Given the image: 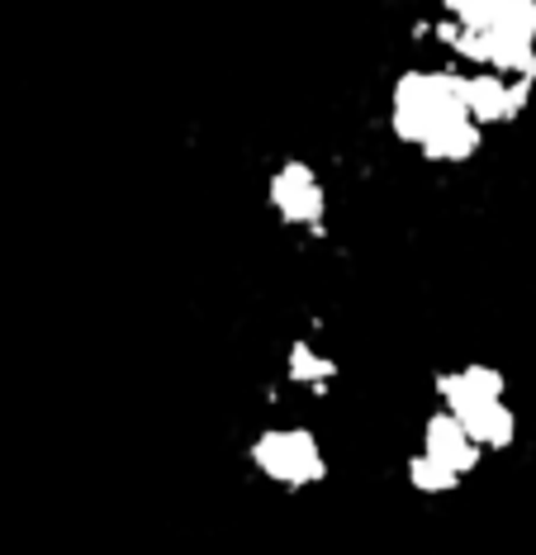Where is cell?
Here are the masks:
<instances>
[{
	"mask_svg": "<svg viewBox=\"0 0 536 555\" xmlns=\"http://www.w3.org/2000/svg\"><path fill=\"white\" fill-rule=\"evenodd\" d=\"M252 456H257V470L266 479L290 485V489L323 475V451H318L314 433H304V427H271V433L252 447Z\"/></svg>",
	"mask_w": 536,
	"mask_h": 555,
	"instance_id": "obj_1",
	"label": "cell"
},
{
	"mask_svg": "<svg viewBox=\"0 0 536 555\" xmlns=\"http://www.w3.org/2000/svg\"><path fill=\"white\" fill-rule=\"evenodd\" d=\"M271 205L280 209L285 223H304V229H318L323 223V181L314 176V167L304 162H285L276 176H271Z\"/></svg>",
	"mask_w": 536,
	"mask_h": 555,
	"instance_id": "obj_2",
	"label": "cell"
},
{
	"mask_svg": "<svg viewBox=\"0 0 536 555\" xmlns=\"http://www.w3.org/2000/svg\"><path fill=\"white\" fill-rule=\"evenodd\" d=\"M290 380H299V385H328V380H333V361H323L309 343H299L295 351H290Z\"/></svg>",
	"mask_w": 536,
	"mask_h": 555,
	"instance_id": "obj_3",
	"label": "cell"
}]
</instances>
